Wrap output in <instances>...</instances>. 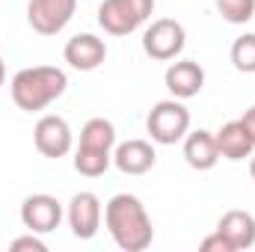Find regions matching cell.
Masks as SVG:
<instances>
[{
	"label": "cell",
	"instance_id": "1",
	"mask_svg": "<svg viewBox=\"0 0 255 252\" xmlns=\"http://www.w3.org/2000/svg\"><path fill=\"white\" fill-rule=\"evenodd\" d=\"M104 223L116 247L125 252H142L154 241L151 217L145 214V205L130 193H116L104 205Z\"/></svg>",
	"mask_w": 255,
	"mask_h": 252
},
{
	"label": "cell",
	"instance_id": "2",
	"mask_svg": "<svg viewBox=\"0 0 255 252\" xmlns=\"http://www.w3.org/2000/svg\"><path fill=\"white\" fill-rule=\"evenodd\" d=\"M68 86V77H65L63 68L57 65H33V68H21L9 89H12V101L18 104V110H27V113H39L45 110L48 104H54Z\"/></svg>",
	"mask_w": 255,
	"mask_h": 252
},
{
	"label": "cell",
	"instance_id": "3",
	"mask_svg": "<svg viewBox=\"0 0 255 252\" xmlns=\"http://www.w3.org/2000/svg\"><path fill=\"white\" fill-rule=\"evenodd\" d=\"M116 148V127L110 119H89L80 130V145L74 151V169L86 178H98L110 169Z\"/></svg>",
	"mask_w": 255,
	"mask_h": 252
},
{
	"label": "cell",
	"instance_id": "4",
	"mask_svg": "<svg viewBox=\"0 0 255 252\" xmlns=\"http://www.w3.org/2000/svg\"><path fill=\"white\" fill-rule=\"evenodd\" d=\"M154 12V0H104L98 6V24L110 36H128L139 30Z\"/></svg>",
	"mask_w": 255,
	"mask_h": 252
},
{
	"label": "cell",
	"instance_id": "5",
	"mask_svg": "<svg viewBox=\"0 0 255 252\" xmlns=\"http://www.w3.org/2000/svg\"><path fill=\"white\" fill-rule=\"evenodd\" d=\"M145 127H148V133L157 145H175L190 130V110L178 98L157 101L151 107L148 119H145Z\"/></svg>",
	"mask_w": 255,
	"mask_h": 252
},
{
	"label": "cell",
	"instance_id": "6",
	"mask_svg": "<svg viewBox=\"0 0 255 252\" xmlns=\"http://www.w3.org/2000/svg\"><path fill=\"white\" fill-rule=\"evenodd\" d=\"M184 45H187V33L175 18H157L142 33V51L157 63L175 60L184 51Z\"/></svg>",
	"mask_w": 255,
	"mask_h": 252
},
{
	"label": "cell",
	"instance_id": "7",
	"mask_svg": "<svg viewBox=\"0 0 255 252\" xmlns=\"http://www.w3.org/2000/svg\"><path fill=\"white\" fill-rule=\"evenodd\" d=\"M77 0H30L27 3V21L39 36H57L74 18Z\"/></svg>",
	"mask_w": 255,
	"mask_h": 252
},
{
	"label": "cell",
	"instance_id": "8",
	"mask_svg": "<svg viewBox=\"0 0 255 252\" xmlns=\"http://www.w3.org/2000/svg\"><path fill=\"white\" fill-rule=\"evenodd\" d=\"M21 223L36 235H48L63 223V205L48 193H33L21 202Z\"/></svg>",
	"mask_w": 255,
	"mask_h": 252
},
{
	"label": "cell",
	"instance_id": "9",
	"mask_svg": "<svg viewBox=\"0 0 255 252\" xmlns=\"http://www.w3.org/2000/svg\"><path fill=\"white\" fill-rule=\"evenodd\" d=\"M101 199L89 190L83 193H74L71 202H68V226H71V235L77 241H92L101 229Z\"/></svg>",
	"mask_w": 255,
	"mask_h": 252
},
{
	"label": "cell",
	"instance_id": "10",
	"mask_svg": "<svg viewBox=\"0 0 255 252\" xmlns=\"http://www.w3.org/2000/svg\"><path fill=\"white\" fill-rule=\"evenodd\" d=\"M33 142L42 157L60 160L71 151V127L63 116H42L33 127Z\"/></svg>",
	"mask_w": 255,
	"mask_h": 252
},
{
	"label": "cell",
	"instance_id": "11",
	"mask_svg": "<svg viewBox=\"0 0 255 252\" xmlns=\"http://www.w3.org/2000/svg\"><path fill=\"white\" fill-rule=\"evenodd\" d=\"M63 57L74 71H95L107 60V45H104V39H98L92 33H77L65 42Z\"/></svg>",
	"mask_w": 255,
	"mask_h": 252
},
{
	"label": "cell",
	"instance_id": "12",
	"mask_svg": "<svg viewBox=\"0 0 255 252\" xmlns=\"http://www.w3.org/2000/svg\"><path fill=\"white\" fill-rule=\"evenodd\" d=\"M163 83H166V89H169L172 98L187 101V98L202 92V86H205V68L199 63H193V60H178V63H172L166 68Z\"/></svg>",
	"mask_w": 255,
	"mask_h": 252
},
{
	"label": "cell",
	"instance_id": "13",
	"mask_svg": "<svg viewBox=\"0 0 255 252\" xmlns=\"http://www.w3.org/2000/svg\"><path fill=\"white\" fill-rule=\"evenodd\" d=\"M154 160H157L154 145L145 139H128L113 148V166L125 175H145L154 166Z\"/></svg>",
	"mask_w": 255,
	"mask_h": 252
},
{
	"label": "cell",
	"instance_id": "14",
	"mask_svg": "<svg viewBox=\"0 0 255 252\" xmlns=\"http://www.w3.org/2000/svg\"><path fill=\"white\" fill-rule=\"evenodd\" d=\"M217 232L229 241V247L235 252L253 250L255 247V217L250 211H226L217 223Z\"/></svg>",
	"mask_w": 255,
	"mask_h": 252
},
{
	"label": "cell",
	"instance_id": "15",
	"mask_svg": "<svg viewBox=\"0 0 255 252\" xmlns=\"http://www.w3.org/2000/svg\"><path fill=\"white\" fill-rule=\"evenodd\" d=\"M184 160H187V166L199 169V172L214 169L217 160H220L217 136H214L211 130H205V127H199V130H193V133L187 130V136H184Z\"/></svg>",
	"mask_w": 255,
	"mask_h": 252
},
{
	"label": "cell",
	"instance_id": "16",
	"mask_svg": "<svg viewBox=\"0 0 255 252\" xmlns=\"http://www.w3.org/2000/svg\"><path fill=\"white\" fill-rule=\"evenodd\" d=\"M214 136H217L220 157H226V160H244V157L253 154V148H255L253 136L247 133V127L241 125V119L238 122H226Z\"/></svg>",
	"mask_w": 255,
	"mask_h": 252
},
{
	"label": "cell",
	"instance_id": "17",
	"mask_svg": "<svg viewBox=\"0 0 255 252\" xmlns=\"http://www.w3.org/2000/svg\"><path fill=\"white\" fill-rule=\"evenodd\" d=\"M232 65L244 74H255V33L238 36L232 45Z\"/></svg>",
	"mask_w": 255,
	"mask_h": 252
},
{
	"label": "cell",
	"instance_id": "18",
	"mask_svg": "<svg viewBox=\"0 0 255 252\" xmlns=\"http://www.w3.org/2000/svg\"><path fill=\"white\" fill-rule=\"evenodd\" d=\"M217 12L229 24H247L255 18V0H217Z\"/></svg>",
	"mask_w": 255,
	"mask_h": 252
},
{
	"label": "cell",
	"instance_id": "19",
	"mask_svg": "<svg viewBox=\"0 0 255 252\" xmlns=\"http://www.w3.org/2000/svg\"><path fill=\"white\" fill-rule=\"evenodd\" d=\"M199 250L202 252H235L232 247H229V241L220 235V232H214V235H208L202 244H199Z\"/></svg>",
	"mask_w": 255,
	"mask_h": 252
},
{
	"label": "cell",
	"instance_id": "20",
	"mask_svg": "<svg viewBox=\"0 0 255 252\" xmlns=\"http://www.w3.org/2000/svg\"><path fill=\"white\" fill-rule=\"evenodd\" d=\"M12 250H15V252H21V250L45 252V250H48V244H45V241H39V238H36V232H30V235H24V238L12 241Z\"/></svg>",
	"mask_w": 255,
	"mask_h": 252
},
{
	"label": "cell",
	"instance_id": "21",
	"mask_svg": "<svg viewBox=\"0 0 255 252\" xmlns=\"http://www.w3.org/2000/svg\"><path fill=\"white\" fill-rule=\"evenodd\" d=\"M241 125L247 127V133L253 136V142H255V107H250V110L241 116Z\"/></svg>",
	"mask_w": 255,
	"mask_h": 252
},
{
	"label": "cell",
	"instance_id": "22",
	"mask_svg": "<svg viewBox=\"0 0 255 252\" xmlns=\"http://www.w3.org/2000/svg\"><path fill=\"white\" fill-rule=\"evenodd\" d=\"M3 80H6V65H3V60H0V86H3Z\"/></svg>",
	"mask_w": 255,
	"mask_h": 252
},
{
	"label": "cell",
	"instance_id": "23",
	"mask_svg": "<svg viewBox=\"0 0 255 252\" xmlns=\"http://www.w3.org/2000/svg\"><path fill=\"white\" fill-rule=\"evenodd\" d=\"M250 175H253V181H255V154H253V160H250Z\"/></svg>",
	"mask_w": 255,
	"mask_h": 252
}]
</instances>
